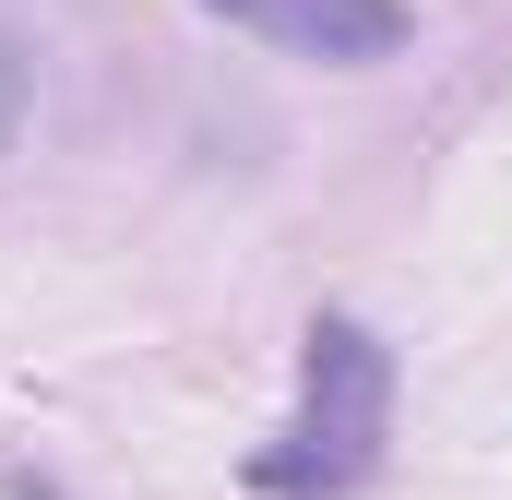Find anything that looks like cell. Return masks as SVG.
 I'll return each mask as SVG.
<instances>
[{"label":"cell","instance_id":"obj_1","mask_svg":"<svg viewBox=\"0 0 512 500\" xmlns=\"http://www.w3.org/2000/svg\"><path fill=\"white\" fill-rule=\"evenodd\" d=\"M382 441H393V346L370 334V322L322 310L310 346H298V417H286L274 453H251V489H274V500H346V489H370Z\"/></svg>","mask_w":512,"mask_h":500},{"label":"cell","instance_id":"obj_2","mask_svg":"<svg viewBox=\"0 0 512 500\" xmlns=\"http://www.w3.org/2000/svg\"><path fill=\"white\" fill-rule=\"evenodd\" d=\"M203 12L251 24L262 48H286V60H334V72L405 48V0H203Z\"/></svg>","mask_w":512,"mask_h":500},{"label":"cell","instance_id":"obj_3","mask_svg":"<svg viewBox=\"0 0 512 500\" xmlns=\"http://www.w3.org/2000/svg\"><path fill=\"white\" fill-rule=\"evenodd\" d=\"M12 131H24V48L0 36V143H12Z\"/></svg>","mask_w":512,"mask_h":500}]
</instances>
